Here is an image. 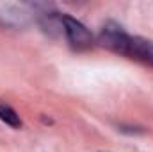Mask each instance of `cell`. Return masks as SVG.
<instances>
[{
  "mask_svg": "<svg viewBox=\"0 0 153 152\" xmlns=\"http://www.w3.org/2000/svg\"><path fill=\"white\" fill-rule=\"evenodd\" d=\"M0 120H2L4 123L11 125V127H14V129L22 127L20 114L16 113V111H14L11 106H7V104H2V102H0Z\"/></svg>",
  "mask_w": 153,
  "mask_h": 152,
  "instance_id": "obj_3",
  "label": "cell"
},
{
  "mask_svg": "<svg viewBox=\"0 0 153 152\" xmlns=\"http://www.w3.org/2000/svg\"><path fill=\"white\" fill-rule=\"evenodd\" d=\"M62 25H64V32H66V38L70 41L71 48L75 50H87L93 47L94 39H93V34L78 22L71 16H62Z\"/></svg>",
  "mask_w": 153,
  "mask_h": 152,
  "instance_id": "obj_2",
  "label": "cell"
},
{
  "mask_svg": "<svg viewBox=\"0 0 153 152\" xmlns=\"http://www.w3.org/2000/svg\"><path fill=\"white\" fill-rule=\"evenodd\" d=\"M98 43L112 52L123 54L143 65L153 66V41L139 36H130L117 23L112 22L105 23L98 36Z\"/></svg>",
  "mask_w": 153,
  "mask_h": 152,
  "instance_id": "obj_1",
  "label": "cell"
}]
</instances>
